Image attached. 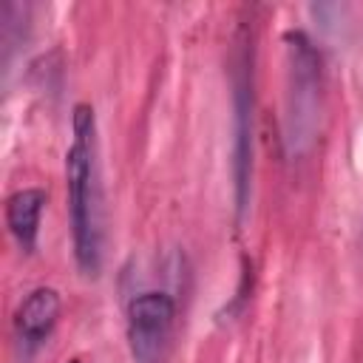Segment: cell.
<instances>
[{"label":"cell","instance_id":"obj_1","mask_svg":"<svg viewBox=\"0 0 363 363\" xmlns=\"http://www.w3.org/2000/svg\"><path fill=\"white\" fill-rule=\"evenodd\" d=\"M74 139L65 153L68 207L74 230V252L85 275H96L102 261V187L96 164V119L94 108L79 102L74 108Z\"/></svg>","mask_w":363,"mask_h":363},{"label":"cell","instance_id":"obj_2","mask_svg":"<svg viewBox=\"0 0 363 363\" xmlns=\"http://www.w3.org/2000/svg\"><path fill=\"white\" fill-rule=\"evenodd\" d=\"M176 320V303L164 292H142L128 303V343L136 363H159Z\"/></svg>","mask_w":363,"mask_h":363},{"label":"cell","instance_id":"obj_3","mask_svg":"<svg viewBox=\"0 0 363 363\" xmlns=\"http://www.w3.org/2000/svg\"><path fill=\"white\" fill-rule=\"evenodd\" d=\"M250 164H252V94H250V77L241 68L235 79V204H238V216H244L247 210Z\"/></svg>","mask_w":363,"mask_h":363},{"label":"cell","instance_id":"obj_4","mask_svg":"<svg viewBox=\"0 0 363 363\" xmlns=\"http://www.w3.org/2000/svg\"><path fill=\"white\" fill-rule=\"evenodd\" d=\"M60 315V292L51 286H40L34 289L17 309V332L28 346H37L48 337V332L54 329Z\"/></svg>","mask_w":363,"mask_h":363},{"label":"cell","instance_id":"obj_5","mask_svg":"<svg viewBox=\"0 0 363 363\" xmlns=\"http://www.w3.org/2000/svg\"><path fill=\"white\" fill-rule=\"evenodd\" d=\"M43 204H45V193L37 187L17 190L6 201V224L23 250H34V244H37V227H40Z\"/></svg>","mask_w":363,"mask_h":363},{"label":"cell","instance_id":"obj_6","mask_svg":"<svg viewBox=\"0 0 363 363\" xmlns=\"http://www.w3.org/2000/svg\"><path fill=\"white\" fill-rule=\"evenodd\" d=\"M74 363H77V360H74Z\"/></svg>","mask_w":363,"mask_h":363}]
</instances>
